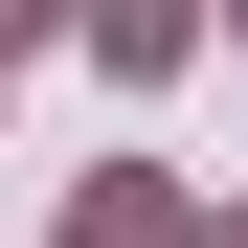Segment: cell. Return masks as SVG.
I'll use <instances>...</instances> for the list:
<instances>
[{"label": "cell", "instance_id": "obj_1", "mask_svg": "<svg viewBox=\"0 0 248 248\" xmlns=\"http://www.w3.org/2000/svg\"><path fill=\"white\" fill-rule=\"evenodd\" d=\"M91 46H113V68H181V46H203V0H91Z\"/></svg>", "mask_w": 248, "mask_h": 248}, {"label": "cell", "instance_id": "obj_2", "mask_svg": "<svg viewBox=\"0 0 248 248\" xmlns=\"http://www.w3.org/2000/svg\"><path fill=\"white\" fill-rule=\"evenodd\" d=\"M68 248H181V203H158V181H91V226H68Z\"/></svg>", "mask_w": 248, "mask_h": 248}]
</instances>
